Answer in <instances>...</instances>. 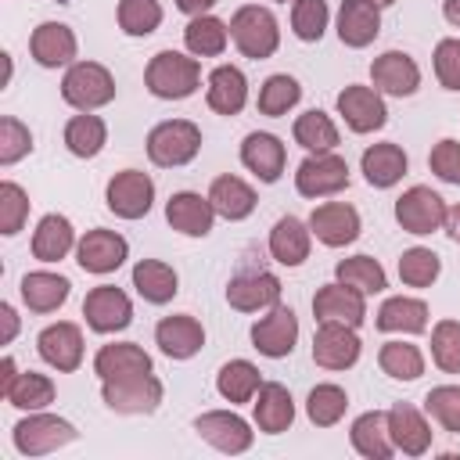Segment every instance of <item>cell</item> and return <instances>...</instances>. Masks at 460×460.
Returning <instances> with one entry per match:
<instances>
[{
    "instance_id": "cell-34",
    "label": "cell",
    "mask_w": 460,
    "mask_h": 460,
    "mask_svg": "<svg viewBox=\"0 0 460 460\" xmlns=\"http://www.w3.org/2000/svg\"><path fill=\"white\" fill-rule=\"evenodd\" d=\"M208 201H212L216 216L237 223V219H248V216L255 212V201H259V198H255L252 183H244L241 176L223 172V176L212 180V187H208Z\"/></svg>"
},
{
    "instance_id": "cell-10",
    "label": "cell",
    "mask_w": 460,
    "mask_h": 460,
    "mask_svg": "<svg viewBox=\"0 0 460 460\" xmlns=\"http://www.w3.org/2000/svg\"><path fill=\"white\" fill-rule=\"evenodd\" d=\"M104 201L119 219H144L155 205V180L140 169H122L108 180Z\"/></svg>"
},
{
    "instance_id": "cell-18",
    "label": "cell",
    "mask_w": 460,
    "mask_h": 460,
    "mask_svg": "<svg viewBox=\"0 0 460 460\" xmlns=\"http://www.w3.org/2000/svg\"><path fill=\"white\" fill-rule=\"evenodd\" d=\"M359 352L363 345L356 338V327L349 323H320L313 334V363L323 370H349Z\"/></svg>"
},
{
    "instance_id": "cell-32",
    "label": "cell",
    "mask_w": 460,
    "mask_h": 460,
    "mask_svg": "<svg viewBox=\"0 0 460 460\" xmlns=\"http://www.w3.org/2000/svg\"><path fill=\"white\" fill-rule=\"evenodd\" d=\"M68 291H72L68 277L50 273V270H32L18 284V295H22V302L32 313H54V309H61L68 302Z\"/></svg>"
},
{
    "instance_id": "cell-2",
    "label": "cell",
    "mask_w": 460,
    "mask_h": 460,
    "mask_svg": "<svg viewBox=\"0 0 460 460\" xmlns=\"http://www.w3.org/2000/svg\"><path fill=\"white\" fill-rule=\"evenodd\" d=\"M230 40L234 47L252 58V61H266L277 54L280 47V25H277V14L270 7H259V4H244L234 11L230 18Z\"/></svg>"
},
{
    "instance_id": "cell-19",
    "label": "cell",
    "mask_w": 460,
    "mask_h": 460,
    "mask_svg": "<svg viewBox=\"0 0 460 460\" xmlns=\"http://www.w3.org/2000/svg\"><path fill=\"white\" fill-rule=\"evenodd\" d=\"M370 83L388 97H413L420 86V68L406 50H385L370 65Z\"/></svg>"
},
{
    "instance_id": "cell-48",
    "label": "cell",
    "mask_w": 460,
    "mask_h": 460,
    "mask_svg": "<svg viewBox=\"0 0 460 460\" xmlns=\"http://www.w3.org/2000/svg\"><path fill=\"white\" fill-rule=\"evenodd\" d=\"M115 18L126 36H151L162 25V4L158 0H119Z\"/></svg>"
},
{
    "instance_id": "cell-50",
    "label": "cell",
    "mask_w": 460,
    "mask_h": 460,
    "mask_svg": "<svg viewBox=\"0 0 460 460\" xmlns=\"http://www.w3.org/2000/svg\"><path fill=\"white\" fill-rule=\"evenodd\" d=\"M431 359L442 374H460V320H438L435 323Z\"/></svg>"
},
{
    "instance_id": "cell-12",
    "label": "cell",
    "mask_w": 460,
    "mask_h": 460,
    "mask_svg": "<svg viewBox=\"0 0 460 460\" xmlns=\"http://www.w3.org/2000/svg\"><path fill=\"white\" fill-rule=\"evenodd\" d=\"M295 341H298V316H295V309H288L280 302L266 316H259L252 323V349L262 352V356H270V359L291 356Z\"/></svg>"
},
{
    "instance_id": "cell-60",
    "label": "cell",
    "mask_w": 460,
    "mask_h": 460,
    "mask_svg": "<svg viewBox=\"0 0 460 460\" xmlns=\"http://www.w3.org/2000/svg\"><path fill=\"white\" fill-rule=\"evenodd\" d=\"M442 14L449 25H460V0H442Z\"/></svg>"
},
{
    "instance_id": "cell-38",
    "label": "cell",
    "mask_w": 460,
    "mask_h": 460,
    "mask_svg": "<svg viewBox=\"0 0 460 460\" xmlns=\"http://www.w3.org/2000/svg\"><path fill=\"white\" fill-rule=\"evenodd\" d=\"M183 43H187V54L194 58H219L230 43V25L216 14H198L183 29Z\"/></svg>"
},
{
    "instance_id": "cell-23",
    "label": "cell",
    "mask_w": 460,
    "mask_h": 460,
    "mask_svg": "<svg viewBox=\"0 0 460 460\" xmlns=\"http://www.w3.org/2000/svg\"><path fill=\"white\" fill-rule=\"evenodd\" d=\"M155 345L169 356V359H190L201 352L205 345V327L190 316V313H172L162 316L155 323Z\"/></svg>"
},
{
    "instance_id": "cell-40",
    "label": "cell",
    "mask_w": 460,
    "mask_h": 460,
    "mask_svg": "<svg viewBox=\"0 0 460 460\" xmlns=\"http://www.w3.org/2000/svg\"><path fill=\"white\" fill-rule=\"evenodd\" d=\"M262 388V374L255 363L248 359H230L219 367L216 374V392L226 399V402H252L255 392Z\"/></svg>"
},
{
    "instance_id": "cell-5",
    "label": "cell",
    "mask_w": 460,
    "mask_h": 460,
    "mask_svg": "<svg viewBox=\"0 0 460 460\" xmlns=\"http://www.w3.org/2000/svg\"><path fill=\"white\" fill-rule=\"evenodd\" d=\"M201 151V129L190 119H165L147 133V158L158 169H180Z\"/></svg>"
},
{
    "instance_id": "cell-16",
    "label": "cell",
    "mask_w": 460,
    "mask_h": 460,
    "mask_svg": "<svg viewBox=\"0 0 460 460\" xmlns=\"http://www.w3.org/2000/svg\"><path fill=\"white\" fill-rule=\"evenodd\" d=\"M313 316L320 323H349V327H359L367 320V295L341 284V280H331L323 284L316 295H313Z\"/></svg>"
},
{
    "instance_id": "cell-46",
    "label": "cell",
    "mask_w": 460,
    "mask_h": 460,
    "mask_svg": "<svg viewBox=\"0 0 460 460\" xmlns=\"http://www.w3.org/2000/svg\"><path fill=\"white\" fill-rule=\"evenodd\" d=\"M442 273V259L431 252V248H406L399 255V280L406 288H431Z\"/></svg>"
},
{
    "instance_id": "cell-3",
    "label": "cell",
    "mask_w": 460,
    "mask_h": 460,
    "mask_svg": "<svg viewBox=\"0 0 460 460\" xmlns=\"http://www.w3.org/2000/svg\"><path fill=\"white\" fill-rule=\"evenodd\" d=\"M75 438H79V431L72 420H65L58 413H43V410H29V417H22L11 428V442L22 456H47Z\"/></svg>"
},
{
    "instance_id": "cell-31",
    "label": "cell",
    "mask_w": 460,
    "mask_h": 460,
    "mask_svg": "<svg viewBox=\"0 0 460 460\" xmlns=\"http://www.w3.org/2000/svg\"><path fill=\"white\" fill-rule=\"evenodd\" d=\"M349 438H352V449L367 460H388L395 453V442H392V431H388V413L385 410H367L352 420L349 428Z\"/></svg>"
},
{
    "instance_id": "cell-45",
    "label": "cell",
    "mask_w": 460,
    "mask_h": 460,
    "mask_svg": "<svg viewBox=\"0 0 460 460\" xmlns=\"http://www.w3.org/2000/svg\"><path fill=\"white\" fill-rule=\"evenodd\" d=\"M298 97H302L298 79L288 75V72H277V75H270V79L259 86V101H255V104H259L262 115L280 119V115H288V111L298 104Z\"/></svg>"
},
{
    "instance_id": "cell-49",
    "label": "cell",
    "mask_w": 460,
    "mask_h": 460,
    "mask_svg": "<svg viewBox=\"0 0 460 460\" xmlns=\"http://www.w3.org/2000/svg\"><path fill=\"white\" fill-rule=\"evenodd\" d=\"M331 22L327 0H291V32L302 43H316Z\"/></svg>"
},
{
    "instance_id": "cell-39",
    "label": "cell",
    "mask_w": 460,
    "mask_h": 460,
    "mask_svg": "<svg viewBox=\"0 0 460 460\" xmlns=\"http://www.w3.org/2000/svg\"><path fill=\"white\" fill-rule=\"evenodd\" d=\"M108 144V126L101 115H90V111H79L65 122V147L75 155V158H97Z\"/></svg>"
},
{
    "instance_id": "cell-55",
    "label": "cell",
    "mask_w": 460,
    "mask_h": 460,
    "mask_svg": "<svg viewBox=\"0 0 460 460\" xmlns=\"http://www.w3.org/2000/svg\"><path fill=\"white\" fill-rule=\"evenodd\" d=\"M428 165H431V172L438 176V180H446V183H460V140H438L435 147H431V155H428Z\"/></svg>"
},
{
    "instance_id": "cell-15",
    "label": "cell",
    "mask_w": 460,
    "mask_h": 460,
    "mask_svg": "<svg viewBox=\"0 0 460 460\" xmlns=\"http://www.w3.org/2000/svg\"><path fill=\"white\" fill-rule=\"evenodd\" d=\"M309 230H313V237L320 241V244H327V248H345V244H352L356 237H359V212L349 205V201H323V205H316L313 212H309Z\"/></svg>"
},
{
    "instance_id": "cell-62",
    "label": "cell",
    "mask_w": 460,
    "mask_h": 460,
    "mask_svg": "<svg viewBox=\"0 0 460 460\" xmlns=\"http://www.w3.org/2000/svg\"><path fill=\"white\" fill-rule=\"evenodd\" d=\"M277 4H288V0H277Z\"/></svg>"
},
{
    "instance_id": "cell-54",
    "label": "cell",
    "mask_w": 460,
    "mask_h": 460,
    "mask_svg": "<svg viewBox=\"0 0 460 460\" xmlns=\"http://www.w3.org/2000/svg\"><path fill=\"white\" fill-rule=\"evenodd\" d=\"M435 75L446 90H460V40L446 36L435 43Z\"/></svg>"
},
{
    "instance_id": "cell-24",
    "label": "cell",
    "mask_w": 460,
    "mask_h": 460,
    "mask_svg": "<svg viewBox=\"0 0 460 460\" xmlns=\"http://www.w3.org/2000/svg\"><path fill=\"white\" fill-rule=\"evenodd\" d=\"M284 162H288V147L280 144V137L255 129L241 140V165L255 172L262 183H277L284 172Z\"/></svg>"
},
{
    "instance_id": "cell-4",
    "label": "cell",
    "mask_w": 460,
    "mask_h": 460,
    "mask_svg": "<svg viewBox=\"0 0 460 460\" xmlns=\"http://www.w3.org/2000/svg\"><path fill=\"white\" fill-rule=\"evenodd\" d=\"M61 97L75 111H97L115 101V75L101 61H75L61 79Z\"/></svg>"
},
{
    "instance_id": "cell-17",
    "label": "cell",
    "mask_w": 460,
    "mask_h": 460,
    "mask_svg": "<svg viewBox=\"0 0 460 460\" xmlns=\"http://www.w3.org/2000/svg\"><path fill=\"white\" fill-rule=\"evenodd\" d=\"M338 115L345 119V126L352 133H374L388 122L385 97L374 86H363V83H352L338 93Z\"/></svg>"
},
{
    "instance_id": "cell-20",
    "label": "cell",
    "mask_w": 460,
    "mask_h": 460,
    "mask_svg": "<svg viewBox=\"0 0 460 460\" xmlns=\"http://www.w3.org/2000/svg\"><path fill=\"white\" fill-rule=\"evenodd\" d=\"M75 32L65 25V22H40L29 36V54L36 65L43 68H65V65H75Z\"/></svg>"
},
{
    "instance_id": "cell-58",
    "label": "cell",
    "mask_w": 460,
    "mask_h": 460,
    "mask_svg": "<svg viewBox=\"0 0 460 460\" xmlns=\"http://www.w3.org/2000/svg\"><path fill=\"white\" fill-rule=\"evenodd\" d=\"M216 4H219V0H176V7H180L183 14H190V18H198V14H208Z\"/></svg>"
},
{
    "instance_id": "cell-8",
    "label": "cell",
    "mask_w": 460,
    "mask_h": 460,
    "mask_svg": "<svg viewBox=\"0 0 460 460\" xmlns=\"http://www.w3.org/2000/svg\"><path fill=\"white\" fill-rule=\"evenodd\" d=\"M194 431H198V438H205L212 449L230 453V456L248 453L252 442H255L252 424H248L241 413H234V410H205V413H198V417H194Z\"/></svg>"
},
{
    "instance_id": "cell-1",
    "label": "cell",
    "mask_w": 460,
    "mask_h": 460,
    "mask_svg": "<svg viewBox=\"0 0 460 460\" xmlns=\"http://www.w3.org/2000/svg\"><path fill=\"white\" fill-rule=\"evenodd\" d=\"M144 86L158 101H183L201 86V65L194 54L158 50L144 68Z\"/></svg>"
},
{
    "instance_id": "cell-42",
    "label": "cell",
    "mask_w": 460,
    "mask_h": 460,
    "mask_svg": "<svg viewBox=\"0 0 460 460\" xmlns=\"http://www.w3.org/2000/svg\"><path fill=\"white\" fill-rule=\"evenodd\" d=\"M334 280L363 291V295H377L388 288V277H385V266L374 259V255H349L334 266Z\"/></svg>"
},
{
    "instance_id": "cell-61",
    "label": "cell",
    "mask_w": 460,
    "mask_h": 460,
    "mask_svg": "<svg viewBox=\"0 0 460 460\" xmlns=\"http://www.w3.org/2000/svg\"><path fill=\"white\" fill-rule=\"evenodd\" d=\"M370 4H377V7H388V4H395V0H370Z\"/></svg>"
},
{
    "instance_id": "cell-41",
    "label": "cell",
    "mask_w": 460,
    "mask_h": 460,
    "mask_svg": "<svg viewBox=\"0 0 460 460\" xmlns=\"http://www.w3.org/2000/svg\"><path fill=\"white\" fill-rule=\"evenodd\" d=\"M291 133H295V144L305 147L309 155H320V151H334V147H338V126H334V119H331L327 111H320V108L302 111V115L295 119Z\"/></svg>"
},
{
    "instance_id": "cell-51",
    "label": "cell",
    "mask_w": 460,
    "mask_h": 460,
    "mask_svg": "<svg viewBox=\"0 0 460 460\" xmlns=\"http://www.w3.org/2000/svg\"><path fill=\"white\" fill-rule=\"evenodd\" d=\"M29 194L14 183V180H4L0 183V234L4 237H14L22 226H25V219H29Z\"/></svg>"
},
{
    "instance_id": "cell-6",
    "label": "cell",
    "mask_w": 460,
    "mask_h": 460,
    "mask_svg": "<svg viewBox=\"0 0 460 460\" xmlns=\"http://www.w3.org/2000/svg\"><path fill=\"white\" fill-rule=\"evenodd\" d=\"M162 381L155 374H133V377H115V381H101V399L111 413H126V417H140V413H155L162 406Z\"/></svg>"
},
{
    "instance_id": "cell-26",
    "label": "cell",
    "mask_w": 460,
    "mask_h": 460,
    "mask_svg": "<svg viewBox=\"0 0 460 460\" xmlns=\"http://www.w3.org/2000/svg\"><path fill=\"white\" fill-rule=\"evenodd\" d=\"M252 417H255V428L266 431V435L288 431L291 420H295V399H291V392L280 381H262V388L255 392V402H252Z\"/></svg>"
},
{
    "instance_id": "cell-33",
    "label": "cell",
    "mask_w": 460,
    "mask_h": 460,
    "mask_svg": "<svg viewBox=\"0 0 460 460\" xmlns=\"http://www.w3.org/2000/svg\"><path fill=\"white\" fill-rule=\"evenodd\" d=\"M406 151L399 147V144H392V140H385V144H370L367 151H363V158H359V169H363V176H367V183L370 187H395L402 176H406Z\"/></svg>"
},
{
    "instance_id": "cell-57",
    "label": "cell",
    "mask_w": 460,
    "mask_h": 460,
    "mask_svg": "<svg viewBox=\"0 0 460 460\" xmlns=\"http://www.w3.org/2000/svg\"><path fill=\"white\" fill-rule=\"evenodd\" d=\"M0 320H4V345H11L14 341V334H18V313H14V305L11 302H0Z\"/></svg>"
},
{
    "instance_id": "cell-25",
    "label": "cell",
    "mask_w": 460,
    "mask_h": 460,
    "mask_svg": "<svg viewBox=\"0 0 460 460\" xmlns=\"http://www.w3.org/2000/svg\"><path fill=\"white\" fill-rule=\"evenodd\" d=\"M381 32V7L370 0H341L338 7V40L352 50L370 47Z\"/></svg>"
},
{
    "instance_id": "cell-29",
    "label": "cell",
    "mask_w": 460,
    "mask_h": 460,
    "mask_svg": "<svg viewBox=\"0 0 460 460\" xmlns=\"http://www.w3.org/2000/svg\"><path fill=\"white\" fill-rule=\"evenodd\" d=\"M205 101L216 115H237L244 104H248V79L237 65H219L208 72V90H205Z\"/></svg>"
},
{
    "instance_id": "cell-53",
    "label": "cell",
    "mask_w": 460,
    "mask_h": 460,
    "mask_svg": "<svg viewBox=\"0 0 460 460\" xmlns=\"http://www.w3.org/2000/svg\"><path fill=\"white\" fill-rule=\"evenodd\" d=\"M32 151V133L14 115L0 119V165H14Z\"/></svg>"
},
{
    "instance_id": "cell-30",
    "label": "cell",
    "mask_w": 460,
    "mask_h": 460,
    "mask_svg": "<svg viewBox=\"0 0 460 460\" xmlns=\"http://www.w3.org/2000/svg\"><path fill=\"white\" fill-rule=\"evenodd\" d=\"M313 248V230L298 216H280L270 230V255L280 266H302Z\"/></svg>"
},
{
    "instance_id": "cell-56",
    "label": "cell",
    "mask_w": 460,
    "mask_h": 460,
    "mask_svg": "<svg viewBox=\"0 0 460 460\" xmlns=\"http://www.w3.org/2000/svg\"><path fill=\"white\" fill-rule=\"evenodd\" d=\"M18 374H22V370H18V363H14V356H4V359H0V395H4V399H7V392L14 388V381H18Z\"/></svg>"
},
{
    "instance_id": "cell-13",
    "label": "cell",
    "mask_w": 460,
    "mask_h": 460,
    "mask_svg": "<svg viewBox=\"0 0 460 460\" xmlns=\"http://www.w3.org/2000/svg\"><path fill=\"white\" fill-rule=\"evenodd\" d=\"M126 255H129V241L122 234H115V230H104V226L86 230L79 237V244H75V262L86 273H97V277L115 273L126 262Z\"/></svg>"
},
{
    "instance_id": "cell-36",
    "label": "cell",
    "mask_w": 460,
    "mask_h": 460,
    "mask_svg": "<svg viewBox=\"0 0 460 460\" xmlns=\"http://www.w3.org/2000/svg\"><path fill=\"white\" fill-rule=\"evenodd\" d=\"M133 288H137V295H140L144 302L165 305V302L176 298L180 277H176V270H172L169 262H162V259H140V262L133 266Z\"/></svg>"
},
{
    "instance_id": "cell-14",
    "label": "cell",
    "mask_w": 460,
    "mask_h": 460,
    "mask_svg": "<svg viewBox=\"0 0 460 460\" xmlns=\"http://www.w3.org/2000/svg\"><path fill=\"white\" fill-rule=\"evenodd\" d=\"M36 352L47 367H54L58 374H72L83 363V331L72 320H58L47 323L36 338Z\"/></svg>"
},
{
    "instance_id": "cell-7",
    "label": "cell",
    "mask_w": 460,
    "mask_h": 460,
    "mask_svg": "<svg viewBox=\"0 0 460 460\" xmlns=\"http://www.w3.org/2000/svg\"><path fill=\"white\" fill-rule=\"evenodd\" d=\"M446 212H449L446 201L431 187H420V183L395 198V223L413 237H428V234L442 230L446 226Z\"/></svg>"
},
{
    "instance_id": "cell-52",
    "label": "cell",
    "mask_w": 460,
    "mask_h": 460,
    "mask_svg": "<svg viewBox=\"0 0 460 460\" xmlns=\"http://www.w3.org/2000/svg\"><path fill=\"white\" fill-rule=\"evenodd\" d=\"M424 410L431 420H438L446 431L460 435V385H438L424 395Z\"/></svg>"
},
{
    "instance_id": "cell-22",
    "label": "cell",
    "mask_w": 460,
    "mask_h": 460,
    "mask_svg": "<svg viewBox=\"0 0 460 460\" xmlns=\"http://www.w3.org/2000/svg\"><path fill=\"white\" fill-rule=\"evenodd\" d=\"M226 302L237 313H259V309H273L280 302V280L266 270H252V273H237L226 284Z\"/></svg>"
},
{
    "instance_id": "cell-35",
    "label": "cell",
    "mask_w": 460,
    "mask_h": 460,
    "mask_svg": "<svg viewBox=\"0 0 460 460\" xmlns=\"http://www.w3.org/2000/svg\"><path fill=\"white\" fill-rule=\"evenodd\" d=\"M75 244H79L75 230H72L68 216H61V212H47L32 230V255L40 262H61Z\"/></svg>"
},
{
    "instance_id": "cell-21",
    "label": "cell",
    "mask_w": 460,
    "mask_h": 460,
    "mask_svg": "<svg viewBox=\"0 0 460 460\" xmlns=\"http://www.w3.org/2000/svg\"><path fill=\"white\" fill-rule=\"evenodd\" d=\"M165 219L183 237H208L212 234V223H216V208H212L208 194L201 198L198 190H176L165 201Z\"/></svg>"
},
{
    "instance_id": "cell-44",
    "label": "cell",
    "mask_w": 460,
    "mask_h": 460,
    "mask_svg": "<svg viewBox=\"0 0 460 460\" xmlns=\"http://www.w3.org/2000/svg\"><path fill=\"white\" fill-rule=\"evenodd\" d=\"M377 367L392 381H417L424 374V352L410 341H385L377 352Z\"/></svg>"
},
{
    "instance_id": "cell-27",
    "label": "cell",
    "mask_w": 460,
    "mask_h": 460,
    "mask_svg": "<svg viewBox=\"0 0 460 460\" xmlns=\"http://www.w3.org/2000/svg\"><path fill=\"white\" fill-rule=\"evenodd\" d=\"M388 431H392L395 453L424 456L431 449V428H428L424 413L417 406H410V402H395L388 410Z\"/></svg>"
},
{
    "instance_id": "cell-47",
    "label": "cell",
    "mask_w": 460,
    "mask_h": 460,
    "mask_svg": "<svg viewBox=\"0 0 460 460\" xmlns=\"http://www.w3.org/2000/svg\"><path fill=\"white\" fill-rule=\"evenodd\" d=\"M7 402L18 410H47L54 402V381L47 374L25 370V374H18L14 388L7 392Z\"/></svg>"
},
{
    "instance_id": "cell-59",
    "label": "cell",
    "mask_w": 460,
    "mask_h": 460,
    "mask_svg": "<svg viewBox=\"0 0 460 460\" xmlns=\"http://www.w3.org/2000/svg\"><path fill=\"white\" fill-rule=\"evenodd\" d=\"M446 234H449V241L460 244V205H453V208L446 212Z\"/></svg>"
},
{
    "instance_id": "cell-9",
    "label": "cell",
    "mask_w": 460,
    "mask_h": 460,
    "mask_svg": "<svg viewBox=\"0 0 460 460\" xmlns=\"http://www.w3.org/2000/svg\"><path fill=\"white\" fill-rule=\"evenodd\" d=\"M349 187V162L334 151H320V155H309L298 172H295V190L302 198H331L338 190Z\"/></svg>"
},
{
    "instance_id": "cell-37",
    "label": "cell",
    "mask_w": 460,
    "mask_h": 460,
    "mask_svg": "<svg viewBox=\"0 0 460 460\" xmlns=\"http://www.w3.org/2000/svg\"><path fill=\"white\" fill-rule=\"evenodd\" d=\"M377 331L385 334H420L428 327V305L410 295H392L377 309Z\"/></svg>"
},
{
    "instance_id": "cell-28",
    "label": "cell",
    "mask_w": 460,
    "mask_h": 460,
    "mask_svg": "<svg viewBox=\"0 0 460 460\" xmlns=\"http://www.w3.org/2000/svg\"><path fill=\"white\" fill-rule=\"evenodd\" d=\"M93 374L101 381H115V377H133V374H151V356L137 345V341H111L101 345L93 356Z\"/></svg>"
},
{
    "instance_id": "cell-11",
    "label": "cell",
    "mask_w": 460,
    "mask_h": 460,
    "mask_svg": "<svg viewBox=\"0 0 460 460\" xmlns=\"http://www.w3.org/2000/svg\"><path fill=\"white\" fill-rule=\"evenodd\" d=\"M83 316H86V327L90 331L115 334V331H126L133 323V302H129V295L122 288L101 284V288H93L83 298Z\"/></svg>"
},
{
    "instance_id": "cell-43",
    "label": "cell",
    "mask_w": 460,
    "mask_h": 460,
    "mask_svg": "<svg viewBox=\"0 0 460 460\" xmlns=\"http://www.w3.org/2000/svg\"><path fill=\"white\" fill-rule=\"evenodd\" d=\"M345 410H349V395H345L341 385L323 381V385L309 388V395H305V417L316 428H334L345 417Z\"/></svg>"
}]
</instances>
